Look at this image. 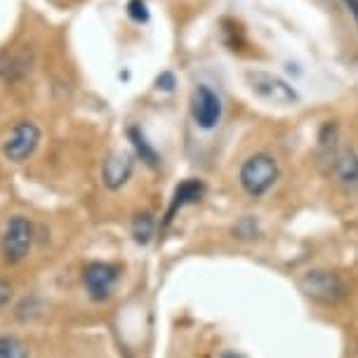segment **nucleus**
<instances>
[{"label":"nucleus","mask_w":358,"mask_h":358,"mask_svg":"<svg viewBox=\"0 0 358 358\" xmlns=\"http://www.w3.org/2000/svg\"><path fill=\"white\" fill-rule=\"evenodd\" d=\"M278 179V161L268 153H255L241 165L238 182L243 191L252 198L264 196Z\"/></svg>","instance_id":"obj_1"},{"label":"nucleus","mask_w":358,"mask_h":358,"mask_svg":"<svg viewBox=\"0 0 358 358\" xmlns=\"http://www.w3.org/2000/svg\"><path fill=\"white\" fill-rule=\"evenodd\" d=\"M31 245H34V224L27 217L15 215L5 224L3 236H0V255L5 264H19L29 257Z\"/></svg>","instance_id":"obj_2"},{"label":"nucleus","mask_w":358,"mask_h":358,"mask_svg":"<svg viewBox=\"0 0 358 358\" xmlns=\"http://www.w3.org/2000/svg\"><path fill=\"white\" fill-rule=\"evenodd\" d=\"M248 85L252 87V92L257 97L271 101L278 106H295L299 104V94L292 85H287L283 78L268 73V71H248L245 73Z\"/></svg>","instance_id":"obj_3"},{"label":"nucleus","mask_w":358,"mask_h":358,"mask_svg":"<svg viewBox=\"0 0 358 358\" xmlns=\"http://www.w3.org/2000/svg\"><path fill=\"white\" fill-rule=\"evenodd\" d=\"M189 108H191V118H194V123L201 127V130H215V127L222 123V116H224L222 97L210 85H203L201 83V85L194 87Z\"/></svg>","instance_id":"obj_4"},{"label":"nucleus","mask_w":358,"mask_h":358,"mask_svg":"<svg viewBox=\"0 0 358 358\" xmlns=\"http://www.w3.org/2000/svg\"><path fill=\"white\" fill-rule=\"evenodd\" d=\"M41 127L31 120H22L10 130V134L3 142V156L10 163H27L36 153L38 144H41Z\"/></svg>","instance_id":"obj_5"},{"label":"nucleus","mask_w":358,"mask_h":358,"mask_svg":"<svg viewBox=\"0 0 358 358\" xmlns=\"http://www.w3.org/2000/svg\"><path fill=\"white\" fill-rule=\"evenodd\" d=\"M299 290H302L306 297L316 299V302H321V304H337L347 295L344 280L337 276V273H330V271H309L299 280Z\"/></svg>","instance_id":"obj_6"},{"label":"nucleus","mask_w":358,"mask_h":358,"mask_svg":"<svg viewBox=\"0 0 358 358\" xmlns=\"http://www.w3.org/2000/svg\"><path fill=\"white\" fill-rule=\"evenodd\" d=\"M323 163H328V172L344 191L358 189V153L354 149H328L321 151Z\"/></svg>","instance_id":"obj_7"},{"label":"nucleus","mask_w":358,"mask_h":358,"mask_svg":"<svg viewBox=\"0 0 358 358\" xmlns=\"http://www.w3.org/2000/svg\"><path fill=\"white\" fill-rule=\"evenodd\" d=\"M116 280H118V268L106 264V262H90V264L83 268V283H85L87 295L92 297L94 302L108 299Z\"/></svg>","instance_id":"obj_8"},{"label":"nucleus","mask_w":358,"mask_h":358,"mask_svg":"<svg viewBox=\"0 0 358 358\" xmlns=\"http://www.w3.org/2000/svg\"><path fill=\"white\" fill-rule=\"evenodd\" d=\"M134 172V153L130 151H113L101 165V182L106 189L118 191L130 182Z\"/></svg>","instance_id":"obj_9"},{"label":"nucleus","mask_w":358,"mask_h":358,"mask_svg":"<svg viewBox=\"0 0 358 358\" xmlns=\"http://www.w3.org/2000/svg\"><path fill=\"white\" fill-rule=\"evenodd\" d=\"M31 66H34V50L31 48L3 50L0 52V80H22L31 71Z\"/></svg>","instance_id":"obj_10"},{"label":"nucleus","mask_w":358,"mask_h":358,"mask_svg":"<svg viewBox=\"0 0 358 358\" xmlns=\"http://www.w3.org/2000/svg\"><path fill=\"white\" fill-rule=\"evenodd\" d=\"M203 194H206V187H203V182H198V179H187V182H182L175 189V196H172V203H170V210H168V217H165V220L170 222L177 210H182L184 206H191V203H198L203 198Z\"/></svg>","instance_id":"obj_11"},{"label":"nucleus","mask_w":358,"mask_h":358,"mask_svg":"<svg viewBox=\"0 0 358 358\" xmlns=\"http://www.w3.org/2000/svg\"><path fill=\"white\" fill-rule=\"evenodd\" d=\"M127 137H130V142L134 146V153H137V156L142 158L146 165L156 168V165H158V153H156V149H153L149 142H146L144 134L139 132L137 127H130V130H127Z\"/></svg>","instance_id":"obj_12"},{"label":"nucleus","mask_w":358,"mask_h":358,"mask_svg":"<svg viewBox=\"0 0 358 358\" xmlns=\"http://www.w3.org/2000/svg\"><path fill=\"white\" fill-rule=\"evenodd\" d=\"M153 231H156V220L149 213H142L132 220V238L139 243V245H146L153 238Z\"/></svg>","instance_id":"obj_13"},{"label":"nucleus","mask_w":358,"mask_h":358,"mask_svg":"<svg viewBox=\"0 0 358 358\" xmlns=\"http://www.w3.org/2000/svg\"><path fill=\"white\" fill-rule=\"evenodd\" d=\"M0 358H29V347L15 335L0 337Z\"/></svg>","instance_id":"obj_14"},{"label":"nucleus","mask_w":358,"mask_h":358,"mask_svg":"<svg viewBox=\"0 0 358 358\" xmlns=\"http://www.w3.org/2000/svg\"><path fill=\"white\" fill-rule=\"evenodd\" d=\"M234 234L238 236V238H252V236L257 234V224H255L252 217H243V220L236 224Z\"/></svg>","instance_id":"obj_15"},{"label":"nucleus","mask_w":358,"mask_h":358,"mask_svg":"<svg viewBox=\"0 0 358 358\" xmlns=\"http://www.w3.org/2000/svg\"><path fill=\"white\" fill-rule=\"evenodd\" d=\"M127 15H130L134 22H146V19H149L146 3L144 0H130V3H127Z\"/></svg>","instance_id":"obj_16"},{"label":"nucleus","mask_w":358,"mask_h":358,"mask_svg":"<svg viewBox=\"0 0 358 358\" xmlns=\"http://www.w3.org/2000/svg\"><path fill=\"white\" fill-rule=\"evenodd\" d=\"M156 85L158 90H165V92H172L175 90V76H172L170 71H165L158 76V80H156Z\"/></svg>","instance_id":"obj_17"},{"label":"nucleus","mask_w":358,"mask_h":358,"mask_svg":"<svg viewBox=\"0 0 358 358\" xmlns=\"http://www.w3.org/2000/svg\"><path fill=\"white\" fill-rule=\"evenodd\" d=\"M10 299H12V285L8 283V280L0 278V309H3Z\"/></svg>","instance_id":"obj_18"},{"label":"nucleus","mask_w":358,"mask_h":358,"mask_svg":"<svg viewBox=\"0 0 358 358\" xmlns=\"http://www.w3.org/2000/svg\"><path fill=\"white\" fill-rule=\"evenodd\" d=\"M342 3H344V8L349 10V15H351V19H354V24L358 29V0H342Z\"/></svg>","instance_id":"obj_19"}]
</instances>
